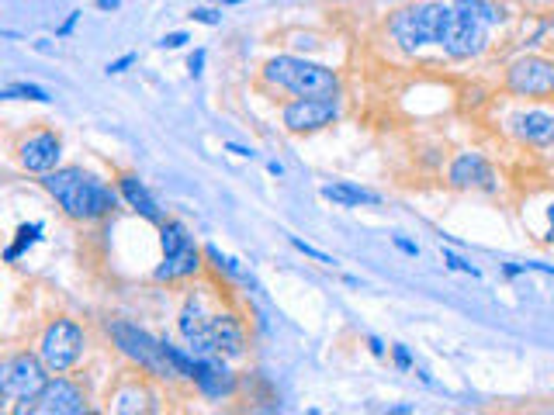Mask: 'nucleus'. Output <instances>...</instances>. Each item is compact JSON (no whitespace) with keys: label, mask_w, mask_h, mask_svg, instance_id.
Masks as SVG:
<instances>
[{"label":"nucleus","mask_w":554,"mask_h":415,"mask_svg":"<svg viewBox=\"0 0 554 415\" xmlns=\"http://www.w3.org/2000/svg\"><path fill=\"white\" fill-rule=\"evenodd\" d=\"M506 21V11L496 0H451L440 25L437 45L451 59H475L489 49V35Z\"/></svg>","instance_id":"f257e3e1"},{"label":"nucleus","mask_w":554,"mask_h":415,"mask_svg":"<svg viewBox=\"0 0 554 415\" xmlns=\"http://www.w3.org/2000/svg\"><path fill=\"white\" fill-rule=\"evenodd\" d=\"M42 187L52 194L59 208L66 211L77 222H97V218H108L118 208L122 194L111 191L101 177L80 170V166H66V170H52L42 177Z\"/></svg>","instance_id":"f03ea898"},{"label":"nucleus","mask_w":554,"mask_h":415,"mask_svg":"<svg viewBox=\"0 0 554 415\" xmlns=\"http://www.w3.org/2000/svg\"><path fill=\"white\" fill-rule=\"evenodd\" d=\"M264 80L295 97H340V77H336V70L302 56H274L264 66Z\"/></svg>","instance_id":"7ed1b4c3"},{"label":"nucleus","mask_w":554,"mask_h":415,"mask_svg":"<svg viewBox=\"0 0 554 415\" xmlns=\"http://www.w3.org/2000/svg\"><path fill=\"white\" fill-rule=\"evenodd\" d=\"M447 4H409L388 18V32H392L395 45L402 52H419L426 45H437L440 39V25H444Z\"/></svg>","instance_id":"20e7f679"},{"label":"nucleus","mask_w":554,"mask_h":415,"mask_svg":"<svg viewBox=\"0 0 554 415\" xmlns=\"http://www.w3.org/2000/svg\"><path fill=\"white\" fill-rule=\"evenodd\" d=\"M160 246L163 263L153 270L156 281H184L201 270V249L181 222H160Z\"/></svg>","instance_id":"39448f33"},{"label":"nucleus","mask_w":554,"mask_h":415,"mask_svg":"<svg viewBox=\"0 0 554 415\" xmlns=\"http://www.w3.org/2000/svg\"><path fill=\"white\" fill-rule=\"evenodd\" d=\"M84 346H87V336L84 329L77 326L73 319H56L49 322L46 332L39 339V357L42 364L49 367V374H66L80 364L84 357Z\"/></svg>","instance_id":"423d86ee"},{"label":"nucleus","mask_w":554,"mask_h":415,"mask_svg":"<svg viewBox=\"0 0 554 415\" xmlns=\"http://www.w3.org/2000/svg\"><path fill=\"white\" fill-rule=\"evenodd\" d=\"M49 381V367L35 353H18V357L0 364V405L7 402H32Z\"/></svg>","instance_id":"0eeeda50"},{"label":"nucleus","mask_w":554,"mask_h":415,"mask_svg":"<svg viewBox=\"0 0 554 415\" xmlns=\"http://www.w3.org/2000/svg\"><path fill=\"white\" fill-rule=\"evenodd\" d=\"M506 90L527 101L554 97V59L551 56H520L506 70Z\"/></svg>","instance_id":"6e6552de"},{"label":"nucleus","mask_w":554,"mask_h":415,"mask_svg":"<svg viewBox=\"0 0 554 415\" xmlns=\"http://www.w3.org/2000/svg\"><path fill=\"white\" fill-rule=\"evenodd\" d=\"M35 412V415H84L87 412V398L66 377H49L46 388L32 398V402H21L18 415Z\"/></svg>","instance_id":"1a4fd4ad"},{"label":"nucleus","mask_w":554,"mask_h":415,"mask_svg":"<svg viewBox=\"0 0 554 415\" xmlns=\"http://www.w3.org/2000/svg\"><path fill=\"white\" fill-rule=\"evenodd\" d=\"M340 118V104L336 97H295L291 104L281 108V122L288 132H319V128H329Z\"/></svg>","instance_id":"9d476101"},{"label":"nucleus","mask_w":554,"mask_h":415,"mask_svg":"<svg viewBox=\"0 0 554 415\" xmlns=\"http://www.w3.org/2000/svg\"><path fill=\"white\" fill-rule=\"evenodd\" d=\"M191 384L201 391L205 398H229L236 391V374L229 371L226 357H215V353H194V367H191Z\"/></svg>","instance_id":"9b49d317"},{"label":"nucleus","mask_w":554,"mask_h":415,"mask_svg":"<svg viewBox=\"0 0 554 415\" xmlns=\"http://www.w3.org/2000/svg\"><path fill=\"white\" fill-rule=\"evenodd\" d=\"M447 184L458 191H496V170L482 153H461L447 170Z\"/></svg>","instance_id":"f8f14e48"},{"label":"nucleus","mask_w":554,"mask_h":415,"mask_svg":"<svg viewBox=\"0 0 554 415\" xmlns=\"http://www.w3.org/2000/svg\"><path fill=\"white\" fill-rule=\"evenodd\" d=\"M21 166H25L28 173H39V177H46L59 166V156H63V142H59L56 132H49V128H42V132H32L25 142H21Z\"/></svg>","instance_id":"ddd939ff"},{"label":"nucleus","mask_w":554,"mask_h":415,"mask_svg":"<svg viewBox=\"0 0 554 415\" xmlns=\"http://www.w3.org/2000/svg\"><path fill=\"white\" fill-rule=\"evenodd\" d=\"M177 329H181L184 343L191 353H212V315L205 312L201 298H187L181 315H177Z\"/></svg>","instance_id":"4468645a"},{"label":"nucleus","mask_w":554,"mask_h":415,"mask_svg":"<svg viewBox=\"0 0 554 415\" xmlns=\"http://www.w3.org/2000/svg\"><path fill=\"white\" fill-rule=\"evenodd\" d=\"M212 353L215 357H226V360H236L246 353V326L236 319L232 312H222V315H212Z\"/></svg>","instance_id":"2eb2a0df"},{"label":"nucleus","mask_w":554,"mask_h":415,"mask_svg":"<svg viewBox=\"0 0 554 415\" xmlns=\"http://www.w3.org/2000/svg\"><path fill=\"white\" fill-rule=\"evenodd\" d=\"M509 125H513V135L520 142H527V146H551L554 142V115L541 108H527V111H516L513 118H509Z\"/></svg>","instance_id":"dca6fc26"},{"label":"nucleus","mask_w":554,"mask_h":415,"mask_svg":"<svg viewBox=\"0 0 554 415\" xmlns=\"http://www.w3.org/2000/svg\"><path fill=\"white\" fill-rule=\"evenodd\" d=\"M118 194H122V201L129 205L132 211H139L146 222H153V225H160L163 222V211H160V205H156V198L153 194L146 191V184H142L139 177H122L118 180Z\"/></svg>","instance_id":"f3484780"},{"label":"nucleus","mask_w":554,"mask_h":415,"mask_svg":"<svg viewBox=\"0 0 554 415\" xmlns=\"http://www.w3.org/2000/svg\"><path fill=\"white\" fill-rule=\"evenodd\" d=\"M326 201H333V205L340 208H361V205H381V198L374 191H364V187L357 184H326L323 191Z\"/></svg>","instance_id":"a211bd4d"},{"label":"nucleus","mask_w":554,"mask_h":415,"mask_svg":"<svg viewBox=\"0 0 554 415\" xmlns=\"http://www.w3.org/2000/svg\"><path fill=\"white\" fill-rule=\"evenodd\" d=\"M42 229H46V225H42V222L21 225V229H18V239H14V246H7V249H4V260H7V263H14L21 253H25L28 246L39 243V232H42Z\"/></svg>","instance_id":"6ab92c4d"},{"label":"nucleus","mask_w":554,"mask_h":415,"mask_svg":"<svg viewBox=\"0 0 554 415\" xmlns=\"http://www.w3.org/2000/svg\"><path fill=\"white\" fill-rule=\"evenodd\" d=\"M142 398H149L142 388H125L115 395V405H111V409L115 412H142V409H149V405H142Z\"/></svg>","instance_id":"aec40b11"},{"label":"nucleus","mask_w":554,"mask_h":415,"mask_svg":"<svg viewBox=\"0 0 554 415\" xmlns=\"http://www.w3.org/2000/svg\"><path fill=\"white\" fill-rule=\"evenodd\" d=\"M291 246H295L298 253L312 256V260H316V263H326V267H333V263H336L329 253H323V249H316V246H309V243H302V239H298V236H291Z\"/></svg>","instance_id":"412c9836"},{"label":"nucleus","mask_w":554,"mask_h":415,"mask_svg":"<svg viewBox=\"0 0 554 415\" xmlns=\"http://www.w3.org/2000/svg\"><path fill=\"white\" fill-rule=\"evenodd\" d=\"M444 263L451 270H458V274H468V277H478V267H471L468 260H461L458 253H451V249H444Z\"/></svg>","instance_id":"4be33fe9"},{"label":"nucleus","mask_w":554,"mask_h":415,"mask_svg":"<svg viewBox=\"0 0 554 415\" xmlns=\"http://www.w3.org/2000/svg\"><path fill=\"white\" fill-rule=\"evenodd\" d=\"M392 360H395V367H399V371H409V367H413V357H409V350L402 343L392 346Z\"/></svg>","instance_id":"5701e85b"},{"label":"nucleus","mask_w":554,"mask_h":415,"mask_svg":"<svg viewBox=\"0 0 554 415\" xmlns=\"http://www.w3.org/2000/svg\"><path fill=\"white\" fill-rule=\"evenodd\" d=\"M191 21H198V25H219V11L198 7V11H191Z\"/></svg>","instance_id":"b1692460"},{"label":"nucleus","mask_w":554,"mask_h":415,"mask_svg":"<svg viewBox=\"0 0 554 415\" xmlns=\"http://www.w3.org/2000/svg\"><path fill=\"white\" fill-rule=\"evenodd\" d=\"M544 218H548V225H544L541 239H544V243H551V246H554V198L548 201V208H544Z\"/></svg>","instance_id":"393cba45"},{"label":"nucleus","mask_w":554,"mask_h":415,"mask_svg":"<svg viewBox=\"0 0 554 415\" xmlns=\"http://www.w3.org/2000/svg\"><path fill=\"white\" fill-rule=\"evenodd\" d=\"M187 70H191V77H201V70H205V49H194L191 59H187Z\"/></svg>","instance_id":"a878e982"},{"label":"nucleus","mask_w":554,"mask_h":415,"mask_svg":"<svg viewBox=\"0 0 554 415\" xmlns=\"http://www.w3.org/2000/svg\"><path fill=\"white\" fill-rule=\"evenodd\" d=\"M132 63H136V52H125L122 59H115V63H108V73H115V77H118V73H125Z\"/></svg>","instance_id":"bb28decb"},{"label":"nucleus","mask_w":554,"mask_h":415,"mask_svg":"<svg viewBox=\"0 0 554 415\" xmlns=\"http://www.w3.org/2000/svg\"><path fill=\"white\" fill-rule=\"evenodd\" d=\"M184 42H187L184 32H170V35H163L160 39V49H181Z\"/></svg>","instance_id":"cd10ccee"},{"label":"nucleus","mask_w":554,"mask_h":415,"mask_svg":"<svg viewBox=\"0 0 554 415\" xmlns=\"http://www.w3.org/2000/svg\"><path fill=\"white\" fill-rule=\"evenodd\" d=\"M392 243H395V249H402V253H406V256H419V246H416V243H409V239L395 236Z\"/></svg>","instance_id":"c85d7f7f"},{"label":"nucleus","mask_w":554,"mask_h":415,"mask_svg":"<svg viewBox=\"0 0 554 415\" xmlns=\"http://www.w3.org/2000/svg\"><path fill=\"white\" fill-rule=\"evenodd\" d=\"M80 14H84V11H73V14H70V18H66V21H63V25H59V35H70V32H73V28H77Z\"/></svg>","instance_id":"c756f323"},{"label":"nucleus","mask_w":554,"mask_h":415,"mask_svg":"<svg viewBox=\"0 0 554 415\" xmlns=\"http://www.w3.org/2000/svg\"><path fill=\"white\" fill-rule=\"evenodd\" d=\"M97 11H118L122 7V0H94Z\"/></svg>","instance_id":"7c9ffc66"},{"label":"nucleus","mask_w":554,"mask_h":415,"mask_svg":"<svg viewBox=\"0 0 554 415\" xmlns=\"http://www.w3.org/2000/svg\"><path fill=\"white\" fill-rule=\"evenodd\" d=\"M368 346H371V353H374V357H385V343H381L378 336H371V339H368Z\"/></svg>","instance_id":"2f4dec72"},{"label":"nucleus","mask_w":554,"mask_h":415,"mask_svg":"<svg viewBox=\"0 0 554 415\" xmlns=\"http://www.w3.org/2000/svg\"><path fill=\"white\" fill-rule=\"evenodd\" d=\"M229 153H236V156H253V149H243V146H226Z\"/></svg>","instance_id":"473e14b6"},{"label":"nucleus","mask_w":554,"mask_h":415,"mask_svg":"<svg viewBox=\"0 0 554 415\" xmlns=\"http://www.w3.org/2000/svg\"><path fill=\"white\" fill-rule=\"evenodd\" d=\"M267 170H271V173H274V177H281V173H284V166L271 160V163H267Z\"/></svg>","instance_id":"72a5a7b5"}]
</instances>
